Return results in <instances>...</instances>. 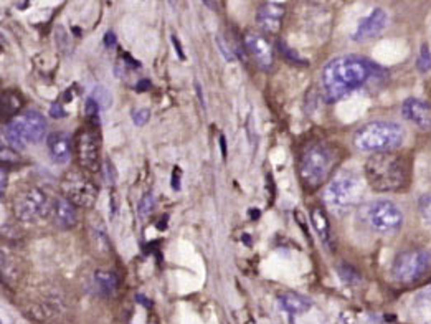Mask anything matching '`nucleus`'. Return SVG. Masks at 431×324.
Segmentation results:
<instances>
[{
  "label": "nucleus",
  "mask_w": 431,
  "mask_h": 324,
  "mask_svg": "<svg viewBox=\"0 0 431 324\" xmlns=\"http://www.w3.org/2000/svg\"><path fill=\"white\" fill-rule=\"evenodd\" d=\"M377 67L360 57H339L329 62L322 69V88L329 103L339 101L349 93L359 90L377 72Z\"/></svg>",
  "instance_id": "f257e3e1"
},
{
  "label": "nucleus",
  "mask_w": 431,
  "mask_h": 324,
  "mask_svg": "<svg viewBox=\"0 0 431 324\" xmlns=\"http://www.w3.org/2000/svg\"><path fill=\"white\" fill-rule=\"evenodd\" d=\"M365 179L377 192L402 191L410 179V164L397 152H377L364 166Z\"/></svg>",
  "instance_id": "f03ea898"
},
{
  "label": "nucleus",
  "mask_w": 431,
  "mask_h": 324,
  "mask_svg": "<svg viewBox=\"0 0 431 324\" xmlns=\"http://www.w3.org/2000/svg\"><path fill=\"white\" fill-rule=\"evenodd\" d=\"M341 162V149L332 142H313L299 157V177L308 189L321 187Z\"/></svg>",
  "instance_id": "7ed1b4c3"
},
{
  "label": "nucleus",
  "mask_w": 431,
  "mask_h": 324,
  "mask_svg": "<svg viewBox=\"0 0 431 324\" xmlns=\"http://www.w3.org/2000/svg\"><path fill=\"white\" fill-rule=\"evenodd\" d=\"M362 196L364 182L360 175L355 174L354 170L344 169L329 180L326 191H324V202L334 214L342 215L362 201Z\"/></svg>",
  "instance_id": "20e7f679"
},
{
  "label": "nucleus",
  "mask_w": 431,
  "mask_h": 324,
  "mask_svg": "<svg viewBox=\"0 0 431 324\" xmlns=\"http://www.w3.org/2000/svg\"><path fill=\"white\" fill-rule=\"evenodd\" d=\"M405 141V129L392 121H374L357 129L354 146L362 152H392Z\"/></svg>",
  "instance_id": "39448f33"
},
{
  "label": "nucleus",
  "mask_w": 431,
  "mask_h": 324,
  "mask_svg": "<svg viewBox=\"0 0 431 324\" xmlns=\"http://www.w3.org/2000/svg\"><path fill=\"white\" fill-rule=\"evenodd\" d=\"M46 134L45 118L36 111H27L11 119L4 128V137L12 147L23 149L29 144H36Z\"/></svg>",
  "instance_id": "423d86ee"
},
{
  "label": "nucleus",
  "mask_w": 431,
  "mask_h": 324,
  "mask_svg": "<svg viewBox=\"0 0 431 324\" xmlns=\"http://www.w3.org/2000/svg\"><path fill=\"white\" fill-rule=\"evenodd\" d=\"M360 219L370 230L378 235H395L403 225V214L397 203L392 201L369 202L360 208Z\"/></svg>",
  "instance_id": "0eeeda50"
},
{
  "label": "nucleus",
  "mask_w": 431,
  "mask_h": 324,
  "mask_svg": "<svg viewBox=\"0 0 431 324\" xmlns=\"http://www.w3.org/2000/svg\"><path fill=\"white\" fill-rule=\"evenodd\" d=\"M53 202L46 196L45 191L39 187H27L20 191L13 198V212L22 222L35 224L52 214Z\"/></svg>",
  "instance_id": "6e6552de"
},
{
  "label": "nucleus",
  "mask_w": 431,
  "mask_h": 324,
  "mask_svg": "<svg viewBox=\"0 0 431 324\" xmlns=\"http://www.w3.org/2000/svg\"><path fill=\"white\" fill-rule=\"evenodd\" d=\"M431 266V253L421 248H411L398 253L392 263V276L400 283L420 280Z\"/></svg>",
  "instance_id": "1a4fd4ad"
},
{
  "label": "nucleus",
  "mask_w": 431,
  "mask_h": 324,
  "mask_svg": "<svg viewBox=\"0 0 431 324\" xmlns=\"http://www.w3.org/2000/svg\"><path fill=\"white\" fill-rule=\"evenodd\" d=\"M63 197L76 207L91 208L98 201V187L80 170H69L62 179Z\"/></svg>",
  "instance_id": "9d476101"
},
{
  "label": "nucleus",
  "mask_w": 431,
  "mask_h": 324,
  "mask_svg": "<svg viewBox=\"0 0 431 324\" xmlns=\"http://www.w3.org/2000/svg\"><path fill=\"white\" fill-rule=\"evenodd\" d=\"M73 151L83 169L98 173L101 168V139L95 129H83L76 134Z\"/></svg>",
  "instance_id": "9b49d317"
},
{
  "label": "nucleus",
  "mask_w": 431,
  "mask_h": 324,
  "mask_svg": "<svg viewBox=\"0 0 431 324\" xmlns=\"http://www.w3.org/2000/svg\"><path fill=\"white\" fill-rule=\"evenodd\" d=\"M286 8L282 4L266 2L258 8L256 23L259 29L265 30L266 34H278L282 27V18H285Z\"/></svg>",
  "instance_id": "f8f14e48"
},
{
  "label": "nucleus",
  "mask_w": 431,
  "mask_h": 324,
  "mask_svg": "<svg viewBox=\"0 0 431 324\" xmlns=\"http://www.w3.org/2000/svg\"><path fill=\"white\" fill-rule=\"evenodd\" d=\"M245 46H247L248 53L253 55L254 62L259 67L270 69L275 62V52H273V46L265 36L259 34H248L245 36Z\"/></svg>",
  "instance_id": "ddd939ff"
},
{
  "label": "nucleus",
  "mask_w": 431,
  "mask_h": 324,
  "mask_svg": "<svg viewBox=\"0 0 431 324\" xmlns=\"http://www.w3.org/2000/svg\"><path fill=\"white\" fill-rule=\"evenodd\" d=\"M387 12L383 11V8H375L367 18H364V20L359 23L357 32L354 34V40L364 41L375 39V36L382 34L383 29L387 27Z\"/></svg>",
  "instance_id": "4468645a"
},
{
  "label": "nucleus",
  "mask_w": 431,
  "mask_h": 324,
  "mask_svg": "<svg viewBox=\"0 0 431 324\" xmlns=\"http://www.w3.org/2000/svg\"><path fill=\"white\" fill-rule=\"evenodd\" d=\"M402 113L410 123H413L420 129L431 128V106L426 101L418 98L405 100L402 106Z\"/></svg>",
  "instance_id": "2eb2a0df"
},
{
  "label": "nucleus",
  "mask_w": 431,
  "mask_h": 324,
  "mask_svg": "<svg viewBox=\"0 0 431 324\" xmlns=\"http://www.w3.org/2000/svg\"><path fill=\"white\" fill-rule=\"evenodd\" d=\"M52 215L55 224L62 229H73L78 224V207L64 197L55 198Z\"/></svg>",
  "instance_id": "dca6fc26"
},
{
  "label": "nucleus",
  "mask_w": 431,
  "mask_h": 324,
  "mask_svg": "<svg viewBox=\"0 0 431 324\" xmlns=\"http://www.w3.org/2000/svg\"><path fill=\"white\" fill-rule=\"evenodd\" d=\"M46 146H48L50 157L57 164H67L71 157L73 142L64 133H53L46 139Z\"/></svg>",
  "instance_id": "f3484780"
},
{
  "label": "nucleus",
  "mask_w": 431,
  "mask_h": 324,
  "mask_svg": "<svg viewBox=\"0 0 431 324\" xmlns=\"http://www.w3.org/2000/svg\"><path fill=\"white\" fill-rule=\"evenodd\" d=\"M88 235H90V243L93 250L100 255H109L111 252V242L108 237V231H106L103 220H91L88 224Z\"/></svg>",
  "instance_id": "a211bd4d"
},
{
  "label": "nucleus",
  "mask_w": 431,
  "mask_h": 324,
  "mask_svg": "<svg viewBox=\"0 0 431 324\" xmlns=\"http://www.w3.org/2000/svg\"><path fill=\"white\" fill-rule=\"evenodd\" d=\"M310 222H313L314 230L317 231L321 242L326 245L329 250H332V247H334L332 230H331V224H329L326 212H324L322 208H319V207H313V208H310Z\"/></svg>",
  "instance_id": "6ab92c4d"
},
{
  "label": "nucleus",
  "mask_w": 431,
  "mask_h": 324,
  "mask_svg": "<svg viewBox=\"0 0 431 324\" xmlns=\"http://www.w3.org/2000/svg\"><path fill=\"white\" fill-rule=\"evenodd\" d=\"M280 301H281L282 308L291 314H303L306 311H309V308H310V301L308 298H304V296H301L298 293H291V291H287V293H281Z\"/></svg>",
  "instance_id": "aec40b11"
},
{
  "label": "nucleus",
  "mask_w": 431,
  "mask_h": 324,
  "mask_svg": "<svg viewBox=\"0 0 431 324\" xmlns=\"http://www.w3.org/2000/svg\"><path fill=\"white\" fill-rule=\"evenodd\" d=\"M22 104H23V100L17 91L6 90L2 93V103H0V106H2L4 118H12L13 119V116H15L18 111H20Z\"/></svg>",
  "instance_id": "412c9836"
},
{
  "label": "nucleus",
  "mask_w": 431,
  "mask_h": 324,
  "mask_svg": "<svg viewBox=\"0 0 431 324\" xmlns=\"http://www.w3.org/2000/svg\"><path fill=\"white\" fill-rule=\"evenodd\" d=\"M95 280L96 285H98L106 295L113 293V291L118 288V276H116L113 271H103V270L96 271Z\"/></svg>",
  "instance_id": "4be33fe9"
},
{
  "label": "nucleus",
  "mask_w": 431,
  "mask_h": 324,
  "mask_svg": "<svg viewBox=\"0 0 431 324\" xmlns=\"http://www.w3.org/2000/svg\"><path fill=\"white\" fill-rule=\"evenodd\" d=\"M91 98L98 103L101 109H109L111 106H113V95H111V91L104 86H96L91 93Z\"/></svg>",
  "instance_id": "5701e85b"
},
{
  "label": "nucleus",
  "mask_w": 431,
  "mask_h": 324,
  "mask_svg": "<svg viewBox=\"0 0 431 324\" xmlns=\"http://www.w3.org/2000/svg\"><path fill=\"white\" fill-rule=\"evenodd\" d=\"M418 210L421 219H423L428 225H431V194H425V196L420 198Z\"/></svg>",
  "instance_id": "b1692460"
},
{
  "label": "nucleus",
  "mask_w": 431,
  "mask_h": 324,
  "mask_svg": "<svg viewBox=\"0 0 431 324\" xmlns=\"http://www.w3.org/2000/svg\"><path fill=\"white\" fill-rule=\"evenodd\" d=\"M154 196H152V194H146V196L141 198V202H139V215H141L142 219H146V217L154 210Z\"/></svg>",
  "instance_id": "393cba45"
},
{
  "label": "nucleus",
  "mask_w": 431,
  "mask_h": 324,
  "mask_svg": "<svg viewBox=\"0 0 431 324\" xmlns=\"http://www.w3.org/2000/svg\"><path fill=\"white\" fill-rule=\"evenodd\" d=\"M339 271H341V278H342V280H344V281H347V283H350V285L359 283V280H360L359 273H357L352 266H349V265H342Z\"/></svg>",
  "instance_id": "a878e982"
},
{
  "label": "nucleus",
  "mask_w": 431,
  "mask_h": 324,
  "mask_svg": "<svg viewBox=\"0 0 431 324\" xmlns=\"http://www.w3.org/2000/svg\"><path fill=\"white\" fill-rule=\"evenodd\" d=\"M416 67H418L421 72H430L431 69V53L428 50V46L423 45V48H421L420 57H418V63H416Z\"/></svg>",
  "instance_id": "bb28decb"
},
{
  "label": "nucleus",
  "mask_w": 431,
  "mask_h": 324,
  "mask_svg": "<svg viewBox=\"0 0 431 324\" xmlns=\"http://www.w3.org/2000/svg\"><path fill=\"white\" fill-rule=\"evenodd\" d=\"M149 116H151V111L146 109V108H141V109H136L132 113V121L136 126H144L147 121H149Z\"/></svg>",
  "instance_id": "cd10ccee"
},
{
  "label": "nucleus",
  "mask_w": 431,
  "mask_h": 324,
  "mask_svg": "<svg viewBox=\"0 0 431 324\" xmlns=\"http://www.w3.org/2000/svg\"><path fill=\"white\" fill-rule=\"evenodd\" d=\"M98 109H100L98 103H96V101L90 96V98H88V101H86V116H88V118H96V116H98Z\"/></svg>",
  "instance_id": "c85d7f7f"
},
{
  "label": "nucleus",
  "mask_w": 431,
  "mask_h": 324,
  "mask_svg": "<svg viewBox=\"0 0 431 324\" xmlns=\"http://www.w3.org/2000/svg\"><path fill=\"white\" fill-rule=\"evenodd\" d=\"M7 191V170L6 168L0 169V194H6Z\"/></svg>",
  "instance_id": "c756f323"
},
{
  "label": "nucleus",
  "mask_w": 431,
  "mask_h": 324,
  "mask_svg": "<svg viewBox=\"0 0 431 324\" xmlns=\"http://www.w3.org/2000/svg\"><path fill=\"white\" fill-rule=\"evenodd\" d=\"M219 45H220V48H221V55H224V57L228 60V62H233L235 57H233V55H231L230 48H228V46H226V43H224V40L219 39Z\"/></svg>",
  "instance_id": "7c9ffc66"
},
{
  "label": "nucleus",
  "mask_w": 431,
  "mask_h": 324,
  "mask_svg": "<svg viewBox=\"0 0 431 324\" xmlns=\"http://www.w3.org/2000/svg\"><path fill=\"white\" fill-rule=\"evenodd\" d=\"M50 114H52L53 118H64V111L58 103H55L52 108H50Z\"/></svg>",
  "instance_id": "2f4dec72"
},
{
  "label": "nucleus",
  "mask_w": 431,
  "mask_h": 324,
  "mask_svg": "<svg viewBox=\"0 0 431 324\" xmlns=\"http://www.w3.org/2000/svg\"><path fill=\"white\" fill-rule=\"evenodd\" d=\"M104 45L108 46V48H113V46H116V35L113 34V32H108V34L104 35Z\"/></svg>",
  "instance_id": "473e14b6"
},
{
  "label": "nucleus",
  "mask_w": 431,
  "mask_h": 324,
  "mask_svg": "<svg viewBox=\"0 0 431 324\" xmlns=\"http://www.w3.org/2000/svg\"><path fill=\"white\" fill-rule=\"evenodd\" d=\"M179 180H180V169L179 168H175L174 169V175H172V187L175 189V191H179L180 189V185H179Z\"/></svg>",
  "instance_id": "72a5a7b5"
},
{
  "label": "nucleus",
  "mask_w": 431,
  "mask_h": 324,
  "mask_svg": "<svg viewBox=\"0 0 431 324\" xmlns=\"http://www.w3.org/2000/svg\"><path fill=\"white\" fill-rule=\"evenodd\" d=\"M170 40H172V41H174V45H175V50H177V55H179V57H180V58H185V57H184V53H182V46H180V43H179V40H177V36H175V35H172V36H170Z\"/></svg>",
  "instance_id": "f704fd0d"
},
{
  "label": "nucleus",
  "mask_w": 431,
  "mask_h": 324,
  "mask_svg": "<svg viewBox=\"0 0 431 324\" xmlns=\"http://www.w3.org/2000/svg\"><path fill=\"white\" fill-rule=\"evenodd\" d=\"M137 91H146L147 88H151V81L149 80H141L137 83Z\"/></svg>",
  "instance_id": "c9c22d12"
},
{
  "label": "nucleus",
  "mask_w": 431,
  "mask_h": 324,
  "mask_svg": "<svg viewBox=\"0 0 431 324\" xmlns=\"http://www.w3.org/2000/svg\"><path fill=\"white\" fill-rule=\"evenodd\" d=\"M220 142H221V152H224V159H225V157H226V144H225V137L224 136H221Z\"/></svg>",
  "instance_id": "e433bc0d"
},
{
  "label": "nucleus",
  "mask_w": 431,
  "mask_h": 324,
  "mask_svg": "<svg viewBox=\"0 0 431 324\" xmlns=\"http://www.w3.org/2000/svg\"><path fill=\"white\" fill-rule=\"evenodd\" d=\"M137 299H141V303H142V304H146V306H151L149 299H144V298H142V296H137Z\"/></svg>",
  "instance_id": "4c0bfd02"
}]
</instances>
